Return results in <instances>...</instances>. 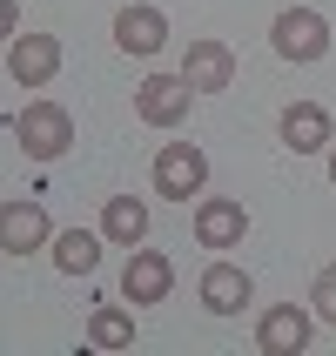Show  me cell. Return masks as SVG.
<instances>
[{"label": "cell", "instance_id": "obj_14", "mask_svg": "<svg viewBox=\"0 0 336 356\" xmlns=\"http://www.w3.org/2000/svg\"><path fill=\"white\" fill-rule=\"evenodd\" d=\"M115 40L128 47V54H161V40H168L161 7H121L115 14Z\"/></svg>", "mask_w": 336, "mask_h": 356}, {"label": "cell", "instance_id": "obj_18", "mask_svg": "<svg viewBox=\"0 0 336 356\" xmlns=\"http://www.w3.org/2000/svg\"><path fill=\"white\" fill-rule=\"evenodd\" d=\"M330 181H336V141H330Z\"/></svg>", "mask_w": 336, "mask_h": 356}, {"label": "cell", "instance_id": "obj_8", "mask_svg": "<svg viewBox=\"0 0 336 356\" xmlns=\"http://www.w3.org/2000/svg\"><path fill=\"white\" fill-rule=\"evenodd\" d=\"M242 236H249V209L229 195H202L195 202V242L202 249H242Z\"/></svg>", "mask_w": 336, "mask_h": 356}, {"label": "cell", "instance_id": "obj_4", "mask_svg": "<svg viewBox=\"0 0 336 356\" xmlns=\"http://www.w3.org/2000/svg\"><path fill=\"white\" fill-rule=\"evenodd\" d=\"M189 101H195L189 74H148L135 88V115L148 121V128H182V121H189Z\"/></svg>", "mask_w": 336, "mask_h": 356}, {"label": "cell", "instance_id": "obj_12", "mask_svg": "<svg viewBox=\"0 0 336 356\" xmlns=\"http://www.w3.org/2000/svg\"><path fill=\"white\" fill-rule=\"evenodd\" d=\"M195 289H202V302H209L216 316H242V302H249V276H242L236 262H209Z\"/></svg>", "mask_w": 336, "mask_h": 356}, {"label": "cell", "instance_id": "obj_15", "mask_svg": "<svg viewBox=\"0 0 336 356\" xmlns=\"http://www.w3.org/2000/svg\"><path fill=\"white\" fill-rule=\"evenodd\" d=\"M95 262H101V236L95 229H61L54 236V269L61 276H88Z\"/></svg>", "mask_w": 336, "mask_h": 356}, {"label": "cell", "instance_id": "obj_11", "mask_svg": "<svg viewBox=\"0 0 336 356\" xmlns=\"http://www.w3.org/2000/svg\"><path fill=\"white\" fill-rule=\"evenodd\" d=\"M276 128H282V148H289V155H317V148H330V141H336L330 108H323V101H289Z\"/></svg>", "mask_w": 336, "mask_h": 356}, {"label": "cell", "instance_id": "obj_7", "mask_svg": "<svg viewBox=\"0 0 336 356\" xmlns=\"http://www.w3.org/2000/svg\"><path fill=\"white\" fill-rule=\"evenodd\" d=\"M0 249L7 256H34V249H54V222L40 202H0Z\"/></svg>", "mask_w": 336, "mask_h": 356}, {"label": "cell", "instance_id": "obj_1", "mask_svg": "<svg viewBox=\"0 0 336 356\" xmlns=\"http://www.w3.org/2000/svg\"><path fill=\"white\" fill-rule=\"evenodd\" d=\"M14 141L27 148V161H61L67 141H74V115L61 101H27L14 115Z\"/></svg>", "mask_w": 336, "mask_h": 356}, {"label": "cell", "instance_id": "obj_2", "mask_svg": "<svg viewBox=\"0 0 336 356\" xmlns=\"http://www.w3.org/2000/svg\"><path fill=\"white\" fill-rule=\"evenodd\" d=\"M269 47H276L282 60H296V67H310V60L330 54V20L317 14V7H282L276 27H269Z\"/></svg>", "mask_w": 336, "mask_h": 356}, {"label": "cell", "instance_id": "obj_5", "mask_svg": "<svg viewBox=\"0 0 336 356\" xmlns=\"http://www.w3.org/2000/svg\"><path fill=\"white\" fill-rule=\"evenodd\" d=\"M310 330H317V316H310L303 302H276V309H262V323H256V350L262 356H303L310 350Z\"/></svg>", "mask_w": 336, "mask_h": 356}, {"label": "cell", "instance_id": "obj_6", "mask_svg": "<svg viewBox=\"0 0 336 356\" xmlns=\"http://www.w3.org/2000/svg\"><path fill=\"white\" fill-rule=\"evenodd\" d=\"M168 289H175V269H168V256L161 249H128V262H121V302H168Z\"/></svg>", "mask_w": 336, "mask_h": 356}, {"label": "cell", "instance_id": "obj_3", "mask_svg": "<svg viewBox=\"0 0 336 356\" xmlns=\"http://www.w3.org/2000/svg\"><path fill=\"white\" fill-rule=\"evenodd\" d=\"M202 188H209V155H202L195 141H168L155 155V195L189 202V195H202Z\"/></svg>", "mask_w": 336, "mask_h": 356}, {"label": "cell", "instance_id": "obj_16", "mask_svg": "<svg viewBox=\"0 0 336 356\" xmlns=\"http://www.w3.org/2000/svg\"><path fill=\"white\" fill-rule=\"evenodd\" d=\"M88 343H95V350H128V343H135V316H128L121 302H95V316H88Z\"/></svg>", "mask_w": 336, "mask_h": 356}, {"label": "cell", "instance_id": "obj_17", "mask_svg": "<svg viewBox=\"0 0 336 356\" xmlns=\"http://www.w3.org/2000/svg\"><path fill=\"white\" fill-rule=\"evenodd\" d=\"M310 302H317V316L336 330V262H330V269H317V289H310Z\"/></svg>", "mask_w": 336, "mask_h": 356}, {"label": "cell", "instance_id": "obj_10", "mask_svg": "<svg viewBox=\"0 0 336 356\" xmlns=\"http://www.w3.org/2000/svg\"><path fill=\"white\" fill-rule=\"evenodd\" d=\"M182 74H189L195 95H222V88H236V54H229V40H189Z\"/></svg>", "mask_w": 336, "mask_h": 356}, {"label": "cell", "instance_id": "obj_9", "mask_svg": "<svg viewBox=\"0 0 336 356\" xmlns=\"http://www.w3.org/2000/svg\"><path fill=\"white\" fill-rule=\"evenodd\" d=\"M7 74H14V88H47V81L61 74V40L54 34H14Z\"/></svg>", "mask_w": 336, "mask_h": 356}, {"label": "cell", "instance_id": "obj_13", "mask_svg": "<svg viewBox=\"0 0 336 356\" xmlns=\"http://www.w3.org/2000/svg\"><path fill=\"white\" fill-rule=\"evenodd\" d=\"M101 236L115 242V249H141L148 242V209L135 195H108L101 202Z\"/></svg>", "mask_w": 336, "mask_h": 356}]
</instances>
